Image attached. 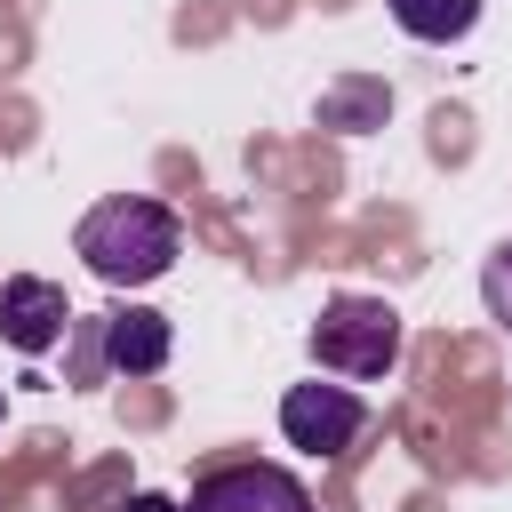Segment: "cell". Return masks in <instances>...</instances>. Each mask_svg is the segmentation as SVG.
<instances>
[{
	"label": "cell",
	"instance_id": "7a4b0ae2",
	"mask_svg": "<svg viewBox=\"0 0 512 512\" xmlns=\"http://www.w3.org/2000/svg\"><path fill=\"white\" fill-rule=\"evenodd\" d=\"M400 360V312L384 296H328L312 320V368L344 384H376Z\"/></svg>",
	"mask_w": 512,
	"mask_h": 512
},
{
	"label": "cell",
	"instance_id": "277c9868",
	"mask_svg": "<svg viewBox=\"0 0 512 512\" xmlns=\"http://www.w3.org/2000/svg\"><path fill=\"white\" fill-rule=\"evenodd\" d=\"M184 512H312V488L288 464H216L192 480Z\"/></svg>",
	"mask_w": 512,
	"mask_h": 512
},
{
	"label": "cell",
	"instance_id": "52a82bcc",
	"mask_svg": "<svg viewBox=\"0 0 512 512\" xmlns=\"http://www.w3.org/2000/svg\"><path fill=\"white\" fill-rule=\"evenodd\" d=\"M384 8H392V24L408 40H432V48H448V40H464L480 24V0H384Z\"/></svg>",
	"mask_w": 512,
	"mask_h": 512
},
{
	"label": "cell",
	"instance_id": "9c48e42d",
	"mask_svg": "<svg viewBox=\"0 0 512 512\" xmlns=\"http://www.w3.org/2000/svg\"><path fill=\"white\" fill-rule=\"evenodd\" d=\"M480 304L496 328H512V240H496V256L480 264Z\"/></svg>",
	"mask_w": 512,
	"mask_h": 512
},
{
	"label": "cell",
	"instance_id": "5b68a950",
	"mask_svg": "<svg viewBox=\"0 0 512 512\" xmlns=\"http://www.w3.org/2000/svg\"><path fill=\"white\" fill-rule=\"evenodd\" d=\"M64 320H72V304H64V288H56V280L16 272V280L0 288V336H8L24 360H40V352L64 336Z\"/></svg>",
	"mask_w": 512,
	"mask_h": 512
},
{
	"label": "cell",
	"instance_id": "3957f363",
	"mask_svg": "<svg viewBox=\"0 0 512 512\" xmlns=\"http://www.w3.org/2000/svg\"><path fill=\"white\" fill-rule=\"evenodd\" d=\"M360 424H368V408H360V392L352 384H288L280 392V440L288 448H304V456H344L352 440H360Z\"/></svg>",
	"mask_w": 512,
	"mask_h": 512
},
{
	"label": "cell",
	"instance_id": "ba28073f",
	"mask_svg": "<svg viewBox=\"0 0 512 512\" xmlns=\"http://www.w3.org/2000/svg\"><path fill=\"white\" fill-rule=\"evenodd\" d=\"M384 112H392V88H384V80H344V88L320 96V120H328V128H368V120H384Z\"/></svg>",
	"mask_w": 512,
	"mask_h": 512
},
{
	"label": "cell",
	"instance_id": "6da1fadb",
	"mask_svg": "<svg viewBox=\"0 0 512 512\" xmlns=\"http://www.w3.org/2000/svg\"><path fill=\"white\" fill-rule=\"evenodd\" d=\"M72 248H80V264H88L104 288H152V280L176 264L184 224H176V208L120 192V200H96V208L80 216Z\"/></svg>",
	"mask_w": 512,
	"mask_h": 512
},
{
	"label": "cell",
	"instance_id": "8992f818",
	"mask_svg": "<svg viewBox=\"0 0 512 512\" xmlns=\"http://www.w3.org/2000/svg\"><path fill=\"white\" fill-rule=\"evenodd\" d=\"M168 344H176L168 320L144 312V304L96 320V352H104V368H120V376H152V368H168Z\"/></svg>",
	"mask_w": 512,
	"mask_h": 512
},
{
	"label": "cell",
	"instance_id": "30bf717a",
	"mask_svg": "<svg viewBox=\"0 0 512 512\" xmlns=\"http://www.w3.org/2000/svg\"><path fill=\"white\" fill-rule=\"evenodd\" d=\"M120 512H184V504H176V496H160V488H136Z\"/></svg>",
	"mask_w": 512,
	"mask_h": 512
},
{
	"label": "cell",
	"instance_id": "8fae6325",
	"mask_svg": "<svg viewBox=\"0 0 512 512\" xmlns=\"http://www.w3.org/2000/svg\"><path fill=\"white\" fill-rule=\"evenodd\" d=\"M0 416H8V392H0Z\"/></svg>",
	"mask_w": 512,
	"mask_h": 512
}]
</instances>
